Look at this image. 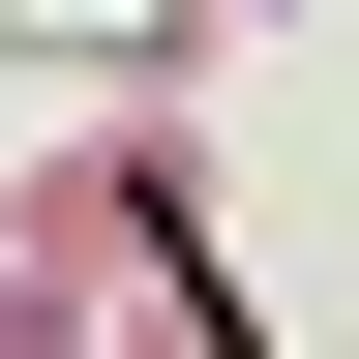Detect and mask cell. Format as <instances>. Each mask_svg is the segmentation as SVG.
Masks as SVG:
<instances>
[{
  "mask_svg": "<svg viewBox=\"0 0 359 359\" xmlns=\"http://www.w3.org/2000/svg\"><path fill=\"white\" fill-rule=\"evenodd\" d=\"M0 269H60V299H150V269H180V120H90V150H30Z\"/></svg>",
  "mask_w": 359,
  "mask_h": 359,
  "instance_id": "cell-1",
  "label": "cell"
},
{
  "mask_svg": "<svg viewBox=\"0 0 359 359\" xmlns=\"http://www.w3.org/2000/svg\"><path fill=\"white\" fill-rule=\"evenodd\" d=\"M90 330H120V299H60V269H0V359H90Z\"/></svg>",
  "mask_w": 359,
  "mask_h": 359,
  "instance_id": "cell-2",
  "label": "cell"
},
{
  "mask_svg": "<svg viewBox=\"0 0 359 359\" xmlns=\"http://www.w3.org/2000/svg\"><path fill=\"white\" fill-rule=\"evenodd\" d=\"M90 359H210V299H180V269H150V299H120V330H90Z\"/></svg>",
  "mask_w": 359,
  "mask_h": 359,
  "instance_id": "cell-3",
  "label": "cell"
}]
</instances>
